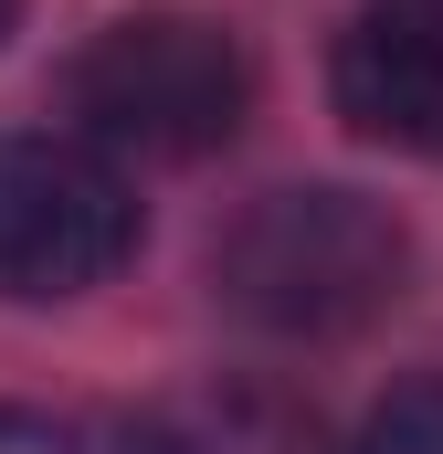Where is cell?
I'll list each match as a JSON object with an SVG mask.
<instances>
[{
  "instance_id": "6da1fadb",
  "label": "cell",
  "mask_w": 443,
  "mask_h": 454,
  "mask_svg": "<svg viewBox=\"0 0 443 454\" xmlns=\"http://www.w3.org/2000/svg\"><path fill=\"white\" fill-rule=\"evenodd\" d=\"M401 275H412V232L369 191H338V180L264 191L212 254L222 307L253 317L264 339H348L401 296Z\"/></svg>"
},
{
  "instance_id": "7a4b0ae2",
  "label": "cell",
  "mask_w": 443,
  "mask_h": 454,
  "mask_svg": "<svg viewBox=\"0 0 443 454\" xmlns=\"http://www.w3.org/2000/svg\"><path fill=\"white\" fill-rule=\"evenodd\" d=\"M253 106L243 43L201 11H127L64 64V116L106 159H212Z\"/></svg>"
},
{
  "instance_id": "3957f363",
  "label": "cell",
  "mask_w": 443,
  "mask_h": 454,
  "mask_svg": "<svg viewBox=\"0 0 443 454\" xmlns=\"http://www.w3.org/2000/svg\"><path fill=\"white\" fill-rule=\"evenodd\" d=\"M137 254V191L106 148L0 127V296H85Z\"/></svg>"
},
{
  "instance_id": "277c9868",
  "label": "cell",
  "mask_w": 443,
  "mask_h": 454,
  "mask_svg": "<svg viewBox=\"0 0 443 454\" xmlns=\"http://www.w3.org/2000/svg\"><path fill=\"white\" fill-rule=\"evenodd\" d=\"M328 85L359 137L443 148V0H359Z\"/></svg>"
},
{
  "instance_id": "5b68a950",
  "label": "cell",
  "mask_w": 443,
  "mask_h": 454,
  "mask_svg": "<svg viewBox=\"0 0 443 454\" xmlns=\"http://www.w3.org/2000/svg\"><path fill=\"white\" fill-rule=\"evenodd\" d=\"M0 454H212V444L159 434V423H74V412L0 402Z\"/></svg>"
},
{
  "instance_id": "8992f818",
  "label": "cell",
  "mask_w": 443,
  "mask_h": 454,
  "mask_svg": "<svg viewBox=\"0 0 443 454\" xmlns=\"http://www.w3.org/2000/svg\"><path fill=\"white\" fill-rule=\"evenodd\" d=\"M348 454H443V380H401V391H380Z\"/></svg>"
},
{
  "instance_id": "52a82bcc",
  "label": "cell",
  "mask_w": 443,
  "mask_h": 454,
  "mask_svg": "<svg viewBox=\"0 0 443 454\" xmlns=\"http://www.w3.org/2000/svg\"><path fill=\"white\" fill-rule=\"evenodd\" d=\"M11 21H21V0H0V43H11Z\"/></svg>"
}]
</instances>
